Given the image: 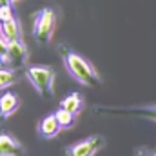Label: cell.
I'll return each instance as SVG.
<instances>
[{
  "label": "cell",
  "mask_w": 156,
  "mask_h": 156,
  "mask_svg": "<svg viewBox=\"0 0 156 156\" xmlns=\"http://www.w3.org/2000/svg\"><path fill=\"white\" fill-rule=\"evenodd\" d=\"M58 53L62 56V62L67 69V73L76 80L78 83L87 85V87H96L102 83V78L96 73V69L78 53L71 51L66 45H58Z\"/></svg>",
  "instance_id": "6da1fadb"
},
{
  "label": "cell",
  "mask_w": 156,
  "mask_h": 156,
  "mask_svg": "<svg viewBox=\"0 0 156 156\" xmlns=\"http://www.w3.org/2000/svg\"><path fill=\"white\" fill-rule=\"evenodd\" d=\"M26 78L31 82L35 91L42 98L51 100L55 96V71L49 66H29L26 67Z\"/></svg>",
  "instance_id": "7a4b0ae2"
},
{
  "label": "cell",
  "mask_w": 156,
  "mask_h": 156,
  "mask_svg": "<svg viewBox=\"0 0 156 156\" xmlns=\"http://www.w3.org/2000/svg\"><path fill=\"white\" fill-rule=\"evenodd\" d=\"M55 35V11L51 7H44L35 15L33 22V37L40 45L49 44Z\"/></svg>",
  "instance_id": "3957f363"
},
{
  "label": "cell",
  "mask_w": 156,
  "mask_h": 156,
  "mask_svg": "<svg viewBox=\"0 0 156 156\" xmlns=\"http://www.w3.org/2000/svg\"><path fill=\"white\" fill-rule=\"evenodd\" d=\"M104 145H105L104 136L94 134V136H89L85 140H80L76 144L69 145L66 149V154L67 156H94Z\"/></svg>",
  "instance_id": "277c9868"
},
{
  "label": "cell",
  "mask_w": 156,
  "mask_h": 156,
  "mask_svg": "<svg viewBox=\"0 0 156 156\" xmlns=\"http://www.w3.org/2000/svg\"><path fill=\"white\" fill-rule=\"evenodd\" d=\"M27 58H29V53H27V47L22 42V38L7 42V64L5 66H9L11 69L26 67Z\"/></svg>",
  "instance_id": "5b68a950"
},
{
  "label": "cell",
  "mask_w": 156,
  "mask_h": 156,
  "mask_svg": "<svg viewBox=\"0 0 156 156\" xmlns=\"http://www.w3.org/2000/svg\"><path fill=\"white\" fill-rule=\"evenodd\" d=\"M20 107V98L13 91H5L0 94V120H7Z\"/></svg>",
  "instance_id": "8992f818"
},
{
  "label": "cell",
  "mask_w": 156,
  "mask_h": 156,
  "mask_svg": "<svg viewBox=\"0 0 156 156\" xmlns=\"http://www.w3.org/2000/svg\"><path fill=\"white\" fill-rule=\"evenodd\" d=\"M22 144L7 133H0V156H22Z\"/></svg>",
  "instance_id": "52a82bcc"
},
{
  "label": "cell",
  "mask_w": 156,
  "mask_h": 156,
  "mask_svg": "<svg viewBox=\"0 0 156 156\" xmlns=\"http://www.w3.org/2000/svg\"><path fill=\"white\" fill-rule=\"evenodd\" d=\"M60 131H62V127L58 125L55 113H53V115H47L45 118H42V120H40V123H38V134L42 136V138L51 140V138L58 136V133H60Z\"/></svg>",
  "instance_id": "ba28073f"
},
{
  "label": "cell",
  "mask_w": 156,
  "mask_h": 156,
  "mask_svg": "<svg viewBox=\"0 0 156 156\" xmlns=\"http://www.w3.org/2000/svg\"><path fill=\"white\" fill-rule=\"evenodd\" d=\"M0 35L7 42H13V40H20L22 38V27H20V22L13 16L5 22H0Z\"/></svg>",
  "instance_id": "9c48e42d"
},
{
  "label": "cell",
  "mask_w": 156,
  "mask_h": 156,
  "mask_svg": "<svg viewBox=\"0 0 156 156\" xmlns=\"http://www.w3.org/2000/svg\"><path fill=\"white\" fill-rule=\"evenodd\" d=\"M60 107L66 109V111H69V113H73V115H78L83 109V96L80 93H71V94H67L60 102Z\"/></svg>",
  "instance_id": "30bf717a"
},
{
  "label": "cell",
  "mask_w": 156,
  "mask_h": 156,
  "mask_svg": "<svg viewBox=\"0 0 156 156\" xmlns=\"http://www.w3.org/2000/svg\"><path fill=\"white\" fill-rule=\"evenodd\" d=\"M55 116H56V122H58V125L62 129H71L75 125V122H76V115H73V113H69V111H66L62 107H58Z\"/></svg>",
  "instance_id": "8fae6325"
},
{
  "label": "cell",
  "mask_w": 156,
  "mask_h": 156,
  "mask_svg": "<svg viewBox=\"0 0 156 156\" xmlns=\"http://www.w3.org/2000/svg\"><path fill=\"white\" fill-rule=\"evenodd\" d=\"M16 82V71L15 69H7L4 66H0V91L11 87Z\"/></svg>",
  "instance_id": "7c38bea8"
},
{
  "label": "cell",
  "mask_w": 156,
  "mask_h": 156,
  "mask_svg": "<svg viewBox=\"0 0 156 156\" xmlns=\"http://www.w3.org/2000/svg\"><path fill=\"white\" fill-rule=\"evenodd\" d=\"M15 16V11H13V4L11 2H5V4H0V22H5L9 18Z\"/></svg>",
  "instance_id": "4fadbf2b"
},
{
  "label": "cell",
  "mask_w": 156,
  "mask_h": 156,
  "mask_svg": "<svg viewBox=\"0 0 156 156\" xmlns=\"http://www.w3.org/2000/svg\"><path fill=\"white\" fill-rule=\"evenodd\" d=\"M7 64V40L0 35V66Z\"/></svg>",
  "instance_id": "5bb4252c"
},
{
  "label": "cell",
  "mask_w": 156,
  "mask_h": 156,
  "mask_svg": "<svg viewBox=\"0 0 156 156\" xmlns=\"http://www.w3.org/2000/svg\"><path fill=\"white\" fill-rule=\"evenodd\" d=\"M134 156H156V151L151 147H138L134 151Z\"/></svg>",
  "instance_id": "9a60e30c"
},
{
  "label": "cell",
  "mask_w": 156,
  "mask_h": 156,
  "mask_svg": "<svg viewBox=\"0 0 156 156\" xmlns=\"http://www.w3.org/2000/svg\"><path fill=\"white\" fill-rule=\"evenodd\" d=\"M9 2H11V4H16V2H20V0H9Z\"/></svg>",
  "instance_id": "2e32d148"
},
{
  "label": "cell",
  "mask_w": 156,
  "mask_h": 156,
  "mask_svg": "<svg viewBox=\"0 0 156 156\" xmlns=\"http://www.w3.org/2000/svg\"><path fill=\"white\" fill-rule=\"evenodd\" d=\"M5 2H9V0H0V4H5Z\"/></svg>",
  "instance_id": "e0dca14e"
}]
</instances>
